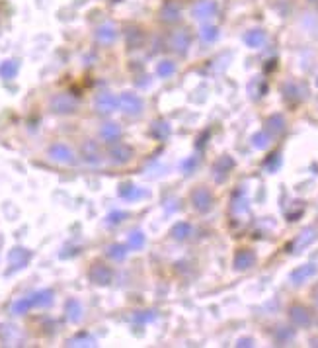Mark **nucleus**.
I'll return each instance as SVG.
<instances>
[{
  "instance_id": "obj_3",
  "label": "nucleus",
  "mask_w": 318,
  "mask_h": 348,
  "mask_svg": "<svg viewBox=\"0 0 318 348\" xmlns=\"http://www.w3.org/2000/svg\"><path fill=\"white\" fill-rule=\"evenodd\" d=\"M246 41L250 45H260V43L264 41V33H262V31H252V33L246 35Z\"/></svg>"
},
{
  "instance_id": "obj_4",
  "label": "nucleus",
  "mask_w": 318,
  "mask_h": 348,
  "mask_svg": "<svg viewBox=\"0 0 318 348\" xmlns=\"http://www.w3.org/2000/svg\"><path fill=\"white\" fill-rule=\"evenodd\" d=\"M0 71H2V72H8V74H12V72L16 71V67H14V65H4V67H2Z\"/></svg>"
},
{
  "instance_id": "obj_1",
  "label": "nucleus",
  "mask_w": 318,
  "mask_h": 348,
  "mask_svg": "<svg viewBox=\"0 0 318 348\" xmlns=\"http://www.w3.org/2000/svg\"><path fill=\"white\" fill-rule=\"evenodd\" d=\"M215 12V4L213 2H201V4H197L195 6V18H209L211 14Z\"/></svg>"
},
{
  "instance_id": "obj_2",
  "label": "nucleus",
  "mask_w": 318,
  "mask_h": 348,
  "mask_svg": "<svg viewBox=\"0 0 318 348\" xmlns=\"http://www.w3.org/2000/svg\"><path fill=\"white\" fill-rule=\"evenodd\" d=\"M98 37H100V41L110 43V41L115 40V30H113L112 26H102V28L98 30Z\"/></svg>"
}]
</instances>
